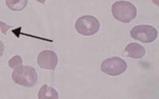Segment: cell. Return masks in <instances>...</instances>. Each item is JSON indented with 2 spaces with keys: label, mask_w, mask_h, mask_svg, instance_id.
<instances>
[{
  "label": "cell",
  "mask_w": 159,
  "mask_h": 99,
  "mask_svg": "<svg viewBox=\"0 0 159 99\" xmlns=\"http://www.w3.org/2000/svg\"><path fill=\"white\" fill-rule=\"evenodd\" d=\"M38 98H58V93L53 87L43 85L38 91Z\"/></svg>",
  "instance_id": "cell-8"
},
{
  "label": "cell",
  "mask_w": 159,
  "mask_h": 99,
  "mask_svg": "<svg viewBox=\"0 0 159 99\" xmlns=\"http://www.w3.org/2000/svg\"><path fill=\"white\" fill-rule=\"evenodd\" d=\"M36 1H37V2H40V3H42V4H44L45 2H46V0H36Z\"/></svg>",
  "instance_id": "cell-13"
},
{
  "label": "cell",
  "mask_w": 159,
  "mask_h": 99,
  "mask_svg": "<svg viewBox=\"0 0 159 99\" xmlns=\"http://www.w3.org/2000/svg\"><path fill=\"white\" fill-rule=\"evenodd\" d=\"M157 30L150 25H135L130 30V37L133 39L145 44L154 42L157 37Z\"/></svg>",
  "instance_id": "cell-4"
},
{
  "label": "cell",
  "mask_w": 159,
  "mask_h": 99,
  "mask_svg": "<svg viewBox=\"0 0 159 99\" xmlns=\"http://www.w3.org/2000/svg\"><path fill=\"white\" fill-rule=\"evenodd\" d=\"M12 79L13 81L19 86L32 87L38 82V74L33 67L22 65L13 71Z\"/></svg>",
  "instance_id": "cell-2"
},
{
  "label": "cell",
  "mask_w": 159,
  "mask_h": 99,
  "mask_svg": "<svg viewBox=\"0 0 159 99\" xmlns=\"http://www.w3.org/2000/svg\"><path fill=\"white\" fill-rule=\"evenodd\" d=\"M58 63L57 55L52 50H44L38 56V64L44 70L54 71Z\"/></svg>",
  "instance_id": "cell-6"
},
{
  "label": "cell",
  "mask_w": 159,
  "mask_h": 99,
  "mask_svg": "<svg viewBox=\"0 0 159 99\" xmlns=\"http://www.w3.org/2000/svg\"><path fill=\"white\" fill-rule=\"evenodd\" d=\"M4 52V45L1 41H0V57L3 55Z\"/></svg>",
  "instance_id": "cell-12"
},
{
  "label": "cell",
  "mask_w": 159,
  "mask_h": 99,
  "mask_svg": "<svg viewBox=\"0 0 159 99\" xmlns=\"http://www.w3.org/2000/svg\"><path fill=\"white\" fill-rule=\"evenodd\" d=\"M112 15L116 20L123 23H129L137 16L135 6L128 1H117L111 6Z\"/></svg>",
  "instance_id": "cell-1"
},
{
  "label": "cell",
  "mask_w": 159,
  "mask_h": 99,
  "mask_svg": "<svg viewBox=\"0 0 159 99\" xmlns=\"http://www.w3.org/2000/svg\"><path fill=\"white\" fill-rule=\"evenodd\" d=\"M100 24L99 20L92 15H84L80 17L75 23L76 32L82 36L91 37L97 33Z\"/></svg>",
  "instance_id": "cell-3"
},
{
  "label": "cell",
  "mask_w": 159,
  "mask_h": 99,
  "mask_svg": "<svg viewBox=\"0 0 159 99\" xmlns=\"http://www.w3.org/2000/svg\"><path fill=\"white\" fill-rule=\"evenodd\" d=\"M157 6H158V0H152Z\"/></svg>",
  "instance_id": "cell-14"
},
{
  "label": "cell",
  "mask_w": 159,
  "mask_h": 99,
  "mask_svg": "<svg viewBox=\"0 0 159 99\" xmlns=\"http://www.w3.org/2000/svg\"><path fill=\"white\" fill-rule=\"evenodd\" d=\"M127 68V63L119 57H111L101 63V71L106 75L118 76L123 74Z\"/></svg>",
  "instance_id": "cell-5"
},
{
  "label": "cell",
  "mask_w": 159,
  "mask_h": 99,
  "mask_svg": "<svg viewBox=\"0 0 159 99\" xmlns=\"http://www.w3.org/2000/svg\"><path fill=\"white\" fill-rule=\"evenodd\" d=\"M11 28V26L10 25H6L5 23H3L2 22H0V29L2 30V32H3L4 34H7V29Z\"/></svg>",
  "instance_id": "cell-11"
},
{
  "label": "cell",
  "mask_w": 159,
  "mask_h": 99,
  "mask_svg": "<svg viewBox=\"0 0 159 99\" xmlns=\"http://www.w3.org/2000/svg\"><path fill=\"white\" fill-rule=\"evenodd\" d=\"M124 56L132 59H141L146 55V49L138 43H130L124 49Z\"/></svg>",
  "instance_id": "cell-7"
},
{
  "label": "cell",
  "mask_w": 159,
  "mask_h": 99,
  "mask_svg": "<svg viewBox=\"0 0 159 99\" xmlns=\"http://www.w3.org/2000/svg\"><path fill=\"white\" fill-rule=\"evenodd\" d=\"M8 64H9V67L12 69H15L18 67H21L22 65V57L18 55L13 56L11 59H9L8 61Z\"/></svg>",
  "instance_id": "cell-10"
},
{
  "label": "cell",
  "mask_w": 159,
  "mask_h": 99,
  "mask_svg": "<svg viewBox=\"0 0 159 99\" xmlns=\"http://www.w3.org/2000/svg\"><path fill=\"white\" fill-rule=\"evenodd\" d=\"M28 0H6V5L11 11H22L27 6Z\"/></svg>",
  "instance_id": "cell-9"
}]
</instances>
